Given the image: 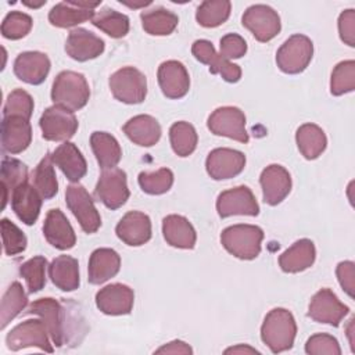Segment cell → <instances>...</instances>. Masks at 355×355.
Returning a JSON list of instances; mask_svg holds the SVG:
<instances>
[{
    "label": "cell",
    "instance_id": "obj_36",
    "mask_svg": "<svg viewBox=\"0 0 355 355\" xmlns=\"http://www.w3.org/2000/svg\"><path fill=\"white\" fill-rule=\"evenodd\" d=\"M28 305V298L19 282L11 283L1 300L0 308V329H4L17 315H19Z\"/></svg>",
    "mask_w": 355,
    "mask_h": 355
},
{
    "label": "cell",
    "instance_id": "obj_37",
    "mask_svg": "<svg viewBox=\"0 0 355 355\" xmlns=\"http://www.w3.org/2000/svg\"><path fill=\"white\" fill-rule=\"evenodd\" d=\"M230 10L232 3L227 0H205L198 6L196 19L204 28H216L226 22Z\"/></svg>",
    "mask_w": 355,
    "mask_h": 355
},
{
    "label": "cell",
    "instance_id": "obj_30",
    "mask_svg": "<svg viewBox=\"0 0 355 355\" xmlns=\"http://www.w3.org/2000/svg\"><path fill=\"white\" fill-rule=\"evenodd\" d=\"M162 233L166 243L176 248L191 250L197 234L193 225L182 215H168L162 220Z\"/></svg>",
    "mask_w": 355,
    "mask_h": 355
},
{
    "label": "cell",
    "instance_id": "obj_23",
    "mask_svg": "<svg viewBox=\"0 0 355 355\" xmlns=\"http://www.w3.org/2000/svg\"><path fill=\"white\" fill-rule=\"evenodd\" d=\"M50 71V60L40 51H24L14 61L15 76L29 85H40L44 82Z\"/></svg>",
    "mask_w": 355,
    "mask_h": 355
},
{
    "label": "cell",
    "instance_id": "obj_55",
    "mask_svg": "<svg viewBox=\"0 0 355 355\" xmlns=\"http://www.w3.org/2000/svg\"><path fill=\"white\" fill-rule=\"evenodd\" d=\"M24 4H25V6H28V7H31V8H39V7H42L43 4H46V1H44V0H42V1H39V3H29V1H24Z\"/></svg>",
    "mask_w": 355,
    "mask_h": 355
},
{
    "label": "cell",
    "instance_id": "obj_52",
    "mask_svg": "<svg viewBox=\"0 0 355 355\" xmlns=\"http://www.w3.org/2000/svg\"><path fill=\"white\" fill-rule=\"evenodd\" d=\"M155 354H193V349L189 344L180 340L171 341L162 347H159Z\"/></svg>",
    "mask_w": 355,
    "mask_h": 355
},
{
    "label": "cell",
    "instance_id": "obj_10",
    "mask_svg": "<svg viewBox=\"0 0 355 355\" xmlns=\"http://www.w3.org/2000/svg\"><path fill=\"white\" fill-rule=\"evenodd\" d=\"M94 196L108 209L121 208L130 196L128 183H126L125 171L119 168L104 169L96 184Z\"/></svg>",
    "mask_w": 355,
    "mask_h": 355
},
{
    "label": "cell",
    "instance_id": "obj_38",
    "mask_svg": "<svg viewBox=\"0 0 355 355\" xmlns=\"http://www.w3.org/2000/svg\"><path fill=\"white\" fill-rule=\"evenodd\" d=\"M92 24L111 37H123L129 32V18L112 8H103L94 14Z\"/></svg>",
    "mask_w": 355,
    "mask_h": 355
},
{
    "label": "cell",
    "instance_id": "obj_28",
    "mask_svg": "<svg viewBox=\"0 0 355 355\" xmlns=\"http://www.w3.org/2000/svg\"><path fill=\"white\" fill-rule=\"evenodd\" d=\"M315 257V244L309 239H301L279 257V266L286 273H298L311 268Z\"/></svg>",
    "mask_w": 355,
    "mask_h": 355
},
{
    "label": "cell",
    "instance_id": "obj_27",
    "mask_svg": "<svg viewBox=\"0 0 355 355\" xmlns=\"http://www.w3.org/2000/svg\"><path fill=\"white\" fill-rule=\"evenodd\" d=\"M121 268V257L112 248H97L89 258V282L92 284H103L114 277Z\"/></svg>",
    "mask_w": 355,
    "mask_h": 355
},
{
    "label": "cell",
    "instance_id": "obj_42",
    "mask_svg": "<svg viewBox=\"0 0 355 355\" xmlns=\"http://www.w3.org/2000/svg\"><path fill=\"white\" fill-rule=\"evenodd\" d=\"M139 186L147 194L158 196L166 193L173 184V173L168 168H161L155 172H140Z\"/></svg>",
    "mask_w": 355,
    "mask_h": 355
},
{
    "label": "cell",
    "instance_id": "obj_26",
    "mask_svg": "<svg viewBox=\"0 0 355 355\" xmlns=\"http://www.w3.org/2000/svg\"><path fill=\"white\" fill-rule=\"evenodd\" d=\"M53 162L61 169L65 178L78 183L87 172V164L79 148L71 143L64 141L51 153Z\"/></svg>",
    "mask_w": 355,
    "mask_h": 355
},
{
    "label": "cell",
    "instance_id": "obj_20",
    "mask_svg": "<svg viewBox=\"0 0 355 355\" xmlns=\"http://www.w3.org/2000/svg\"><path fill=\"white\" fill-rule=\"evenodd\" d=\"M115 233L128 245H143L151 239V220L140 211H129L118 222Z\"/></svg>",
    "mask_w": 355,
    "mask_h": 355
},
{
    "label": "cell",
    "instance_id": "obj_11",
    "mask_svg": "<svg viewBox=\"0 0 355 355\" xmlns=\"http://www.w3.org/2000/svg\"><path fill=\"white\" fill-rule=\"evenodd\" d=\"M241 22L259 42L272 40L282 29L279 14L265 4L250 6L244 11Z\"/></svg>",
    "mask_w": 355,
    "mask_h": 355
},
{
    "label": "cell",
    "instance_id": "obj_25",
    "mask_svg": "<svg viewBox=\"0 0 355 355\" xmlns=\"http://www.w3.org/2000/svg\"><path fill=\"white\" fill-rule=\"evenodd\" d=\"M10 201L12 211L21 222L31 226L37 220L43 198L33 187V184H29L26 182L18 186L11 194Z\"/></svg>",
    "mask_w": 355,
    "mask_h": 355
},
{
    "label": "cell",
    "instance_id": "obj_5",
    "mask_svg": "<svg viewBox=\"0 0 355 355\" xmlns=\"http://www.w3.org/2000/svg\"><path fill=\"white\" fill-rule=\"evenodd\" d=\"M112 96L125 104H139L147 96V79L133 67H123L110 76Z\"/></svg>",
    "mask_w": 355,
    "mask_h": 355
},
{
    "label": "cell",
    "instance_id": "obj_4",
    "mask_svg": "<svg viewBox=\"0 0 355 355\" xmlns=\"http://www.w3.org/2000/svg\"><path fill=\"white\" fill-rule=\"evenodd\" d=\"M313 55V43L305 35L290 36L276 53V64L284 73L295 75L302 72Z\"/></svg>",
    "mask_w": 355,
    "mask_h": 355
},
{
    "label": "cell",
    "instance_id": "obj_49",
    "mask_svg": "<svg viewBox=\"0 0 355 355\" xmlns=\"http://www.w3.org/2000/svg\"><path fill=\"white\" fill-rule=\"evenodd\" d=\"M247 53L245 40L237 33H227L220 39V53L225 60L241 58Z\"/></svg>",
    "mask_w": 355,
    "mask_h": 355
},
{
    "label": "cell",
    "instance_id": "obj_12",
    "mask_svg": "<svg viewBox=\"0 0 355 355\" xmlns=\"http://www.w3.org/2000/svg\"><path fill=\"white\" fill-rule=\"evenodd\" d=\"M216 211L220 218L232 215L257 216L259 214V205L247 186H237L225 190L218 196Z\"/></svg>",
    "mask_w": 355,
    "mask_h": 355
},
{
    "label": "cell",
    "instance_id": "obj_7",
    "mask_svg": "<svg viewBox=\"0 0 355 355\" xmlns=\"http://www.w3.org/2000/svg\"><path fill=\"white\" fill-rule=\"evenodd\" d=\"M49 336V330L42 319H28L11 329L6 337V344L11 351L36 347L51 354L54 348L50 344Z\"/></svg>",
    "mask_w": 355,
    "mask_h": 355
},
{
    "label": "cell",
    "instance_id": "obj_53",
    "mask_svg": "<svg viewBox=\"0 0 355 355\" xmlns=\"http://www.w3.org/2000/svg\"><path fill=\"white\" fill-rule=\"evenodd\" d=\"M225 354H259V351H257L255 348L250 347V345H236V347H230L227 349H225Z\"/></svg>",
    "mask_w": 355,
    "mask_h": 355
},
{
    "label": "cell",
    "instance_id": "obj_47",
    "mask_svg": "<svg viewBox=\"0 0 355 355\" xmlns=\"http://www.w3.org/2000/svg\"><path fill=\"white\" fill-rule=\"evenodd\" d=\"M305 352L311 355H340L341 348L336 337L326 333H318L308 338L305 344Z\"/></svg>",
    "mask_w": 355,
    "mask_h": 355
},
{
    "label": "cell",
    "instance_id": "obj_21",
    "mask_svg": "<svg viewBox=\"0 0 355 355\" xmlns=\"http://www.w3.org/2000/svg\"><path fill=\"white\" fill-rule=\"evenodd\" d=\"M32 140V128L22 116H3L1 148L10 154H19L28 148Z\"/></svg>",
    "mask_w": 355,
    "mask_h": 355
},
{
    "label": "cell",
    "instance_id": "obj_15",
    "mask_svg": "<svg viewBox=\"0 0 355 355\" xmlns=\"http://www.w3.org/2000/svg\"><path fill=\"white\" fill-rule=\"evenodd\" d=\"M245 166V155L233 148H215L212 150L205 161L208 175L215 180L230 179L241 173Z\"/></svg>",
    "mask_w": 355,
    "mask_h": 355
},
{
    "label": "cell",
    "instance_id": "obj_39",
    "mask_svg": "<svg viewBox=\"0 0 355 355\" xmlns=\"http://www.w3.org/2000/svg\"><path fill=\"white\" fill-rule=\"evenodd\" d=\"M53 164L54 162L51 159V154H49L37 164L33 171V187L37 190L43 200L53 198L58 191V182Z\"/></svg>",
    "mask_w": 355,
    "mask_h": 355
},
{
    "label": "cell",
    "instance_id": "obj_31",
    "mask_svg": "<svg viewBox=\"0 0 355 355\" xmlns=\"http://www.w3.org/2000/svg\"><path fill=\"white\" fill-rule=\"evenodd\" d=\"M51 282L62 291H73L79 287V263L73 257L58 255L49 265Z\"/></svg>",
    "mask_w": 355,
    "mask_h": 355
},
{
    "label": "cell",
    "instance_id": "obj_32",
    "mask_svg": "<svg viewBox=\"0 0 355 355\" xmlns=\"http://www.w3.org/2000/svg\"><path fill=\"white\" fill-rule=\"evenodd\" d=\"M90 146L103 171L115 168L119 164L122 150L118 140L112 135L107 132H93L90 136Z\"/></svg>",
    "mask_w": 355,
    "mask_h": 355
},
{
    "label": "cell",
    "instance_id": "obj_17",
    "mask_svg": "<svg viewBox=\"0 0 355 355\" xmlns=\"http://www.w3.org/2000/svg\"><path fill=\"white\" fill-rule=\"evenodd\" d=\"M101 1H62L55 4L49 12V21L57 28H71L79 25L85 21L93 19L94 8L100 6Z\"/></svg>",
    "mask_w": 355,
    "mask_h": 355
},
{
    "label": "cell",
    "instance_id": "obj_22",
    "mask_svg": "<svg viewBox=\"0 0 355 355\" xmlns=\"http://www.w3.org/2000/svg\"><path fill=\"white\" fill-rule=\"evenodd\" d=\"M65 51L76 61H89L97 58L104 51V40L87 29L76 28L67 37Z\"/></svg>",
    "mask_w": 355,
    "mask_h": 355
},
{
    "label": "cell",
    "instance_id": "obj_40",
    "mask_svg": "<svg viewBox=\"0 0 355 355\" xmlns=\"http://www.w3.org/2000/svg\"><path fill=\"white\" fill-rule=\"evenodd\" d=\"M169 139L175 154L179 157H189L197 147L198 136L191 123L179 121L171 126Z\"/></svg>",
    "mask_w": 355,
    "mask_h": 355
},
{
    "label": "cell",
    "instance_id": "obj_2",
    "mask_svg": "<svg viewBox=\"0 0 355 355\" xmlns=\"http://www.w3.org/2000/svg\"><path fill=\"white\" fill-rule=\"evenodd\" d=\"M89 97V83L82 73L62 71L55 76L51 87V100L54 105L73 112L83 108L87 104Z\"/></svg>",
    "mask_w": 355,
    "mask_h": 355
},
{
    "label": "cell",
    "instance_id": "obj_33",
    "mask_svg": "<svg viewBox=\"0 0 355 355\" xmlns=\"http://www.w3.org/2000/svg\"><path fill=\"white\" fill-rule=\"evenodd\" d=\"M295 141L300 153L306 159L318 158L327 146L324 132L315 123L301 125L295 132Z\"/></svg>",
    "mask_w": 355,
    "mask_h": 355
},
{
    "label": "cell",
    "instance_id": "obj_14",
    "mask_svg": "<svg viewBox=\"0 0 355 355\" xmlns=\"http://www.w3.org/2000/svg\"><path fill=\"white\" fill-rule=\"evenodd\" d=\"M26 313L37 315L46 324L49 334L55 347H62L65 341V329H64V309L61 304L51 297L39 298L33 301Z\"/></svg>",
    "mask_w": 355,
    "mask_h": 355
},
{
    "label": "cell",
    "instance_id": "obj_35",
    "mask_svg": "<svg viewBox=\"0 0 355 355\" xmlns=\"http://www.w3.org/2000/svg\"><path fill=\"white\" fill-rule=\"evenodd\" d=\"M143 29L153 36H166L171 35L179 22V18L175 12L157 7L150 11H143L140 14Z\"/></svg>",
    "mask_w": 355,
    "mask_h": 355
},
{
    "label": "cell",
    "instance_id": "obj_1",
    "mask_svg": "<svg viewBox=\"0 0 355 355\" xmlns=\"http://www.w3.org/2000/svg\"><path fill=\"white\" fill-rule=\"evenodd\" d=\"M295 334V319L293 313L284 308L269 311L261 326V338L273 354L290 349L294 344Z\"/></svg>",
    "mask_w": 355,
    "mask_h": 355
},
{
    "label": "cell",
    "instance_id": "obj_41",
    "mask_svg": "<svg viewBox=\"0 0 355 355\" xmlns=\"http://www.w3.org/2000/svg\"><path fill=\"white\" fill-rule=\"evenodd\" d=\"M355 89V61L347 60L338 62L330 79V93L333 96H341Z\"/></svg>",
    "mask_w": 355,
    "mask_h": 355
},
{
    "label": "cell",
    "instance_id": "obj_16",
    "mask_svg": "<svg viewBox=\"0 0 355 355\" xmlns=\"http://www.w3.org/2000/svg\"><path fill=\"white\" fill-rule=\"evenodd\" d=\"M133 290L122 283L108 284L96 294V305L105 315H128L133 308Z\"/></svg>",
    "mask_w": 355,
    "mask_h": 355
},
{
    "label": "cell",
    "instance_id": "obj_51",
    "mask_svg": "<svg viewBox=\"0 0 355 355\" xmlns=\"http://www.w3.org/2000/svg\"><path fill=\"white\" fill-rule=\"evenodd\" d=\"M337 279L343 290L352 298L354 297V284H355V265L351 261H343L337 265L336 269Z\"/></svg>",
    "mask_w": 355,
    "mask_h": 355
},
{
    "label": "cell",
    "instance_id": "obj_19",
    "mask_svg": "<svg viewBox=\"0 0 355 355\" xmlns=\"http://www.w3.org/2000/svg\"><path fill=\"white\" fill-rule=\"evenodd\" d=\"M263 201L269 205L280 204L291 190V176L288 171L277 164L266 166L259 178Z\"/></svg>",
    "mask_w": 355,
    "mask_h": 355
},
{
    "label": "cell",
    "instance_id": "obj_54",
    "mask_svg": "<svg viewBox=\"0 0 355 355\" xmlns=\"http://www.w3.org/2000/svg\"><path fill=\"white\" fill-rule=\"evenodd\" d=\"M121 3H122V4H125V6H128V7H130V8H139V7H146V6H148V4H151V1H140V3H129V1H122V0H121Z\"/></svg>",
    "mask_w": 355,
    "mask_h": 355
},
{
    "label": "cell",
    "instance_id": "obj_56",
    "mask_svg": "<svg viewBox=\"0 0 355 355\" xmlns=\"http://www.w3.org/2000/svg\"><path fill=\"white\" fill-rule=\"evenodd\" d=\"M352 323H354V318H351V320H349V326H348V336H349V343H351V348H352V351L355 349L354 348V341H352V338H351V334H352Z\"/></svg>",
    "mask_w": 355,
    "mask_h": 355
},
{
    "label": "cell",
    "instance_id": "obj_13",
    "mask_svg": "<svg viewBox=\"0 0 355 355\" xmlns=\"http://www.w3.org/2000/svg\"><path fill=\"white\" fill-rule=\"evenodd\" d=\"M348 311V306L344 305L330 288H322L312 297L308 316L319 323L338 326Z\"/></svg>",
    "mask_w": 355,
    "mask_h": 355
},
{
    "label": "cell",
    "instance_id": "obj_9",
    "mask_svg": "<svg viewBox=\"0 0 355 355\" xmlns=\"http://www.w3.org/2000/svg\"><path fill=\"white\" fill-rule=\"evenodd\" d=\"M39 125L42 136L49 141H68L78 130V119L73 112L58 105L46 108Z\"/></svg>",
    "mask_w": 355,
    "mask_h": 355
},
{
    "label": "cell",
    "instance_id": "obj_50",
    "mask_svg": "<svg viewBox=\"0 0 355 355\" xmlns=\"http://www.w3.org/2000/svg\"><path fill=\"white\" fill-rule=\"evenodd\" d=\"M338 33L340 39L349 47L355 46V11L352 8L345 10L338 17Z\"/></svg>",
    "mask_w": 355,
    "mask_h": 355
},
{
    "label": "cell",
    "instance_id": "obj_45",
    "mask_svg": "<svg viewBox=\"0 0 355 355\" xmlns=\"http://www.w3.org/2000/svg\"><path fill=\"white\" fill-rule=\"evenodd\" d=\"M32 112L33 98L28 92L15 89L8 94L3 108V116H22L29 121Z\"/></svg>",
    "mask_w": 355,
    "mask_h": 355
},
{
    "label": "cell",
    "instance_id": "obj_34",
    "mask_svg": "<svg viewBox=\"0 0 355 355\" xmlns=\"http://www.w3.org/2000/svg\"><path fill=\"white\" fill-rule=\"evenodd\" d=\"M0 180H1V190H3V204L1 208L4 209L7 202L11 198V194L14 190L28 182V168L24 162H21L17 158L4 157L1 161V172H0Z\"/></svg>",
    "mask_w": 355,
    "mask_h": 355
},
{
    "label": "cell",
    "instance_id": "obj_48",
    "mask_svg": "<svg viewBox=\"0 0 355 355\" xmlns=\"http://www.w3.org/2000/svg\"><path fill=\"white\" fill-rule=\"evenodd\" d=\"M212 73L220 75L226 82L234 83L239 82L241 78V69L239 65L232 64L229 60H225L222 55L215 53L207 64Z\"/></svg>",
    "mask_w": 355,
    "mask_h": 355
},
{
    "label": "cell",
    "instance_id": "obj_29",
    "mask_svg": "<svg viewBox=\"0 0 355 355\" xmlns=\"http://www.w3.org/2000/svg\"><path fill=\"white\" fill-rule=\"evenodd\" d=\"M123 133L135 144L141 147L154 146L161 137V125L151 115H136L123 125Z\"/></svg>",
    "mask_w": 355,
    "mask_h": 355
},
{
    "label": "cell",
    "instance_id": "obj_6",
    "mask_svg": "<svg viewBox=\"0 0 355 355\" xmlns=\"http://www.w3.org/2000/svg\"><path fill=\"white\" fill-rule=\"evenodd\" d=\"M65 202L85 233L92 234L100 229L101 226L100 214L94 207L92 196L87 193V190L82 184L72 183L67 187Z\"/></svg>",
    "mask_w": 355,
    "mask_h": 355
},
{
    "label": "cell",
    "instance_id": "obj_46",
    "mask_svg": "<svg viewBox=\"0 0 355 355\" xmlns=\"http://www.w3.org/2000/svg\"><path fill=\"white\" fill-rule=\"evenodd\" d=\"M0 225H1V237H3V247H4L6 255L11 257L25 251L26 237L24 232L7 218H3Z\"/></svg>",
    "mask_w": 355,
    "mask_h": 355
},
{
    "label": "cell",
    "instance_id": "obj_18",
    "mask_svg": "<svg viewBox=\"0 0 355 355\" xmlns=\"http://www.w3.org/2000/svg\"><path fill=\"white\" fill-rule=\"evenodd\" d=\"M157 76L159 87L168 98H182L190 89L189 72L180 61H164L158 67Z\"/></svg>",
    "mask_w": 355,
    "mask_h": 355
},
{
    "label": "cell",
    "instance_id": "obj_3",
    "mask_svg": "<svg viewBox=\"0 0 355 355\" xmlns=\"http://www.w3.org/2000/svg\"><path fill=\"white\" fill-rule=\"evenodd\" d=\"M263 230L255 225H233L220 233V243L227 252L240 259H254L261 252Z\"/></svg>",
    "mask_w": 355,
    "mask_h": 355
},
{
    "label": "cell",
    "instance_id": "obj_43",
    "mask_svg": "<svg viewBox=\"0 0 355 355\" xmlns=\"http://www.w3.org/2000/svg\"><path fill=\"white\" fill-rule=\"evenodd\" d=\"M46 266L47 259L44 257H33L19 266V275L25 279L29 293L40 291L46 284Z\"/></svg>",
    "mask_w": 355,
    "mask_h": 355
},
{
    "label": "cell",
    "instance_id": "obj_24",
    "mask_svg": "<svg viewBox=\"0 0 355 355\" xmlns=\"http://www.w3.org/2000/svg\"><path fill=\"white\" fill-rule=\"evenodd\" d=\"M43 233L49 244L58 250H69L76 243L73 227L60 209H50L43 223Z\"/></svg>",
    "mask_w": 355,
    "mask_h": 355
},
{
    "label": "cell",
    "instance_id": "obj_8",
    "mask_svg": "<svg viewBox=\"0 0 355 355\" xmlns=\"http://www.w3.org/2000/svg\"><path fill=\"white\" fill-rule=\"evenodd\" d=\"M208 129L216 136H225L240 143H248L245 115L237 107H219L208 118Z\"/></svg>",
    "mask_w": 355,
    "mask_h": 355
},
{
    "label": "cell",
    "instance_id": "obj_44",
    "mask_svg": "<svg viewBox=\"0 0 355 355\" xmlns=\"http://www.w3.org/2000/svg\"><path fill=\"white\" fill-rule=\"evenodd\" d=\"M32 18L31 15L21 11L8 12L1 22V35L6 39L18 40L29 33L32 29Z\"/></svg>",
    "mask_w": 355,
    "mask_h": 355
}]
</instances>
